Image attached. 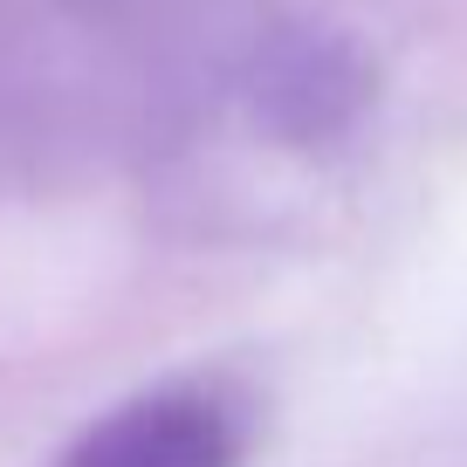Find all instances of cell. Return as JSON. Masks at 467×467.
<instances>
[{"instance_id":"6da1fadb","label":"cell","mask_w":467,"mask_h":467,"mask_svg":"<svg viewBox=\"0 0 467 467\" xmlns=\"http://www.w3.org/2000/svg\"><path fill=\"white\" fill-rule=\"evenodd\" d=\"M248 447V392L220 371H192V379H165L117 399L76 440H62V453L42 467H241Z\"/></svg>"}]
</instances>
